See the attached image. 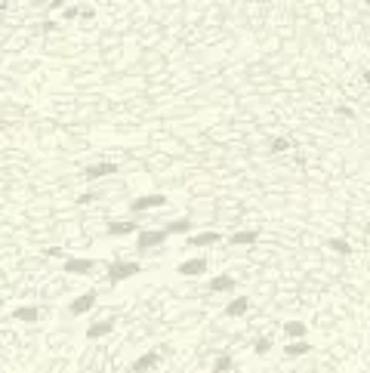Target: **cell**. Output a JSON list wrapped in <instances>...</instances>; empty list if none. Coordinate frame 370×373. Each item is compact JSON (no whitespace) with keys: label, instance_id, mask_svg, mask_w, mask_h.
Listing matches in <instances>:
<instances>
[{"label":"cell","instance_id":"5","mask_svg":"<svg viewBox=\"0 0 370 373\" xmlns=\"http://www.w3.org/2000/svg\"><path fill=\"white\" fill-rule=\"evenodd\" d=\"M114 330V318H108V321H96L93 327H86V340H102V336H108Z\"/></svg>","mask_w":370,"mask_h":373},{"label":"cell","instance_id":"21","mask_svg":"<svg viewBox=\"0 0 370 373\" xmlns=\"http://www.w3.org/2000/svg\"><path fill=\"white\" fill-rule=\"evenodd\" d=\"M269 349H272V340H259V343L253 346V352H256V355H266Z\"/></svg>","mask_w":370,"mask_h":373},{"label":"cell","instance_id":"13","mask_svg":"<svg viewBox=\"0 0 370 373\" xmlns=\"http://www.w3.org/2000/svg\"><path fill=\"white\" fill-rule=\"evenodd\" d=\"M284 352L290 355V358H299V355H309V352H312V346H309L306 340H299V343H290V346H284Z\"/></svg>","mask_w":370,"mask_h":373},{"label":"cell","instance_id":"17","mask_svg":"<svg viewBox=\"0 0 370 373\" xmlns=\"http://www.w3.org/2000/svg\"><path fill=\"white\" fill-rule=\"evenodd\" d=\"M216 241H219L216 232H201V235L191 238V244H195V247H207V244H216Z\"/></svg>","mask_w":370,"mask_h":373},{"label":"cell","instance_id":"24","mask_svg":"<svg viewBox=\"0 0 370 373\" xmlns=\"http://www.w3.org/2000/svg\"><path fill=\"white\" fill-rule=\"evenodd\" d=\"M364 80H367V83H370V71H364Z\"/></svg>","mask_w":370,"mask_h":373},{"label":"cell","instance_id":"4","mask_svg":"<svg viewBox=\"0 0 370 373\" xmlns=\"http://www.w3.org/2000/svg\"><path fill=\"white\" fill-rule=\"evenodd\" d=\"M164 238H167V232L161 228H151V232H142L139 235V250H151V247H157V244H164Z\"/></svg>","mask_w":370,"mask_h":373},{"label":"cell","instance_id":"20","mask_svg":"<svg viewBox=\"0 0 370 373\" xmlns=\"http://www.w3.org/2000/svg\"><path fill=\"white\" fill-rule=\"evenodd\" d=\"M327 247H330V250H337V253H352V247L346 241H330Z\"/></svg>","mask_w":370,"mask_h":373},{"label":"cell","instance_id":"8","mask_svg":"<svg viewBox=\"0 0 370 373\" xmlns=\"http://www.w3.org/2000/svg\"><path fill=\"white\" fill-rule=\"evenodd\" d=\"M247 309H250V299H247V296H238V299H232V303L225 306V315H228V318H241Z\"/></svg>","mask_w":370,"mask_h":373},{"label":"cell","instance_id":"23","mask_svg":"<svg viewBox=\"0 0 370 373\" xmlns=\"http://www.w3.org/2000/svg\"><path fill=\"white\" fill-rule=\"evenodd\" d=\"M96 198V194H90V191H86V194H80V198H77V204H90Z\"/></svg>","mask_w":370,"mask_h":373},{"label":"cell","instance_id":"14","mask_svg":"<svg viewBox=\"0 0 370 373\" xmlns=\"http://www.w3.org/2000/svg\"><path fill=\"white\" fill-rule=\"evenodd\" d=\"M12 318H19V321H37L40 312L34 309V306H22V309H15V312H12Z\"/></svg>","mask_w":370,"mask_h":373},{"label":"cell","instance_id":"7","mask_svg":"<svg viewBox=\"0 0 370 373\" xmlns=\"http://www.w3.org/2000/svg\"><path fill=\"white\" fill-rule=\"evenodd\" d=\"M65 272L68 275H90L93 272V262L90 259H68L65 262Z\"/></svg>","mask_w":370,"mask_h":373},{"label":"cell","instance_id":"16","mask_svg":"<svg viewBox=\"0 0 370 373\" xmlns=\"http://www.w3.org/2000/svg\"><path fill=\"white\" fill-rule=\"evenodd\" d=\"M188 228H191V219H173L164 232H167V235H170V232H173V235H182V232H188Z\"/></svg>","mask_w":370,"mask_h":373},{"label":"cell","instance_id":"25","mask_svg":"<svg viewBox=\"0 0 370 373\" xmlns=\"http://www.w3.org/2000/svg\"><path fill=\"white\" fill-rule=\"evenodd\" d=\"M290 373H296V370H290Z\"/></svg>","mask_w":370,"mask_h":373},{"label":"cell","instance_id":"3","mask_svg":"<svg viewBox=\"0 0 370 373\" xmlns=\"http://www.w3.org/2000/svg\"><path fill=\"white\" fill-rule=\"evenodd\" d=\"M96 306V293L90 290V293H83V296H77L74 299V303H71V309H68V312H71L74 318H80V315H86V312H90Z\"/></svg>","mask_w":370,"mask_h":373},{"label":"cell","instance_id":"10","mask_svg":"<svg viewBox=\"0 0 370 373\" xmlns=\"http://www.w3.org/2000/svg\"><path fill=\"white\" fill-rule=\"evenodd\" d=\"M117 170V164H96V167H86V179H102V176H111Z\"/></svg>","mask_w":370,"mask_h":373},{"label":"cell","instance_id":"12","mask_svg":"<svg viewBox=\"0 0 370 373\" xmlns=\"http://www.w3.org/2000/svg\"><path fill=\"white\" fill-rule=\"evenodd\" d=\"M133 232H136V222H111L108 225L111 238H123V235H133Z\"/></svg>","mask_w":370,"mask_h":373},{"label":"cell","instance_id":"2","mask_svg":"<svg viewBox=\"0 0 370 373\" xmlns=\"http://www.w3.org/2000/svg\"><path fill=\"white\" fill-rule=\"evenodd\" d=\"M154 207H167V198L164 194H145L130 204V213H142V210H154Z\"/></svg>","mask_w":370,"mask_h":373},{"label":"cell","instance_id":"1","mask_svg":"<svg viewBox=\"0 0 370 373\" xmlns=\"http://www.w3.org/2000/svg\"><path fill=\"white\" fill-rule=\"evenodd\" d=\"M133 275H139V262H111L108 265V281L111 284H117L123 278H133Z\"/></svg>","mask_w":370,"mask_h":373},{"label":"cell","instance_id":"19","mask_svg":"<svg viewBox=\"0 0 370 373\" xmlns=\"http://www.w3.org/2000/svg\"><path fill=\"white\" fill-rule=\"evenodd\" d=\"M213 370H216V373H228V370H232V358H228V355H219L216 364H213Z\"/></svg>","mask_w":370,"mask_h":373},{"label":"cell","instance_id":"9","mask_svg":"<svg viewBox=\"0 0 370 373\" xmlns=\"http://www.w3.org/2000/svg\"><path fill=\"white\" fill-rule=\"evenodd\" d=\"M232 287H235V278H232V275L210 278V290H213V293H225V290H232Z\"/></svg>","mask_w":370,"mask_h":373},{"label":"cell","instance_id":"22","mask_svg":"<svg viewBox=\"0 0 370 373\" xmlns=\"http://www.w3.org/2000/svg\"><path fill=\"white\" fill-rule=\"evenodd\" d=\"M290 148V139H275V145H272V151H287Z\"/></svg>","mask_w":370,"mask_h":373},{"label":"cell","instance_id":"15","mask_svg":"<svg viewBox=\"0 0 370 373\" xmlns=\"http://www.w3.org/2000/svg\"><path fill=\"white\" fill-rule=\"evenodd\" d=\"M259 235L256 232H235L232 238H228V241H232V244H238V247H247V244H253Z\"/></svg>","mask_w":370,"mask_h":373},{"label":"cell","instance_id":"18","mask_svg":"<svg viewBox=\"0 0 370 373\" xmlns=\"http://www.w3.org/2000/svg\"><path fill=\"white\" fill-rule=\"evenodd\" d=\"M284 333H287V336H306L309 330H306L303 321H287V324H284Z\"/></svg>","mask_w":370,"mask_h":373},{"label":"cell","instance_id":"6","mask_svg":"<svg viewBox=\"0 0 370 373\" xmlns=\"http://www.w3.org/2000/svg\"><path fill=\"white\" fill-rule=\"evenodd\" d=\"M176 272H179V275H204V272H207V259H204V256L188 259V262H182Z\"/></svg>","mask_w":370,"mask_h":373},{"label":"cell","instance_id":"11","mask_svg":"<svg viewBox=\"0 0 370 373\" xmlns=\"http://www.w3.org/2000/svg\"><path fill=\"white\" fill-rule=\"evenodd\" d=\"M157 358H161L157 352H148V355H142V358H139V361L133 364V373H145V370H151V367L157 364Z\"/></svg>","mask_w":370,"mask_h":373}]
</instances>
